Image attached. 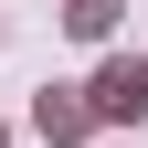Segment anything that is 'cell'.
<instances>
[{"instance_id": "cell-3", "label": "cell", "mask_w": 148, "mask_h": 148, "mask_svg": "<svg viewBox=\"0 0 148 148\" xmlns=\"http://www.w3.org/2000/svg\"><path fill=\"white\" fill-rule=\"evenodd\" d=\"M64 21H74V32H106V21H116V0H74Z\"/></svg>"}, {"instance_id": "cell-2", "label": "cell", "mask_w": 148, "mask_h": 148, "mask_svg": "<svg viewBox=\"0 0 148 148\" xmlns=\"http://www.w3.org/2000/svg\"><path fill=\"white\" fill-rule=\"evenodd\" d=\"M85 116H95V106H74V95H42V138H85Z\"/></svg>"}, {"instance_id": "cell-1", "label": "cell", "mask_w": 148, "mask_h": 148, "mask_svg": "<svg viewBox=\"0 0 148 148\" xmlns=\"http://www.w3.org/2000/svg\"><path fill=\"white\" fill-rule=\"evenodd\" d=\"M95 116H148V64H106L95 74Z\"/></svg>"}]
</instances>
